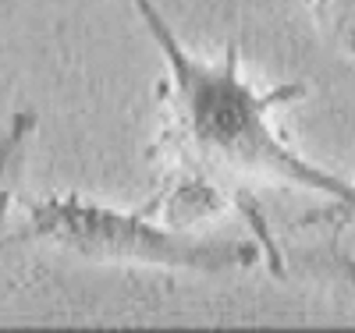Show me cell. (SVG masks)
Instances as JSON below:
<instances>
[{"label": "cell", "mask_w": 355, "mask_h": 333, "mask_svg": "<svg viewBox=\"0 0 355 333\" xmlns=\"http://www.w3.org/2000/svg\"><path fill=\"white\" fill-rule=\"evenodd\" d=\"M291 266L306 280L355 294V255L341 252L338 245H323V249H309V252L299 249V252H291Z\"/></svg>", "instance_id": "obj_4"}, {"label": "cell", "mask_w": 355, "mask_h": 333, "mask_svg": "<svg viewBox=\"0 0 355 333\" xmlns=\"http://www.w3.org/2000/svg\"><path fill=\"white\" fill-rule=\"evenodd\" d=\"M331 224V227H348V224H355V185H348V192L341 195V199H334V206L327 209V213H320V217H313V224Z\"/></svg>", "instance_id": "obj_6"}, {"label": "cell", "mask_w": 355, "mask_h": 333, "mask_svg": "<svg viewBox=\"0 0 355 333\" xmlns=\"http://www.w3.org/2000/svg\"><path fill=\"white\" fill-rule=\"evenodd\" d=\"M36 125H40V117L33 110H18V114H11L8 128L0 132V217L11 206L18 174H21V163L28 153V138L36 135Z\"/></svg>", "instance_id": "obj_3"}, {"label": "cell", "mask_w": 355, "mask_h": 333, "mask_svg": "<svg viewBox=\"0 0 355 333\" xmlns=\"http://www.w3.org/2000/svg\"><path fill=\"white\" fill-rule=\"evenodd\" d=\"M132 8L146 25L150 39L157 43V50L164 53L171 71V100H167V114L174 125L171 138L199 167L234 181L291 185L302 192H316L331 202L348 192L345 177L299 156L270 120L277 107L295 103L309 93L302 82L259 93L252 82L242 78L234 43L227 46L224 60L210 64V60L192 57L182 46L167 15L157 8V0H132Z\"/></svg>", "instance_id": "obj_1"}, {"label": "cell", "mask_w": 355, "mask_h": 333, "mask_svg": "<svg viewBox=\"0 0 355 333\" xmlns=\"http://www.w3.org/2000/svg\"><path fill=\"white\" fill-rule=\"evenodd\" d=\"M313 21L320 36L355 64V0H313Z\"/></svg>", "instance_id": "obj_5"}, {"label": "cell", "mask_w": 355, "mask_h": 333, "mask_svg": "<svg viewBox=\"0 0 355 333\" xmlns=\"http://www.w3.org/2000/svg\"><path fill=\"white\" fill-rule=\"evenodd\" d=\"M18 241H43L93 262H139L160 269H192V273H227L256 262V245L249 241L174 234L139 213L85 202L78 195L33 202L25 227L0 241V249Z\"/></svg>", "instance_id": "obj_2"}]
</instances>
